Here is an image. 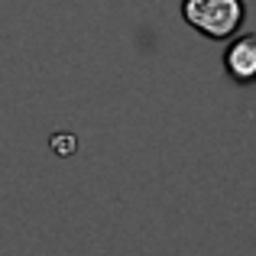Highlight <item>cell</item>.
I'll list each match as a JSON object with an SVG mask.
<instances>
[{
	"label": "cell",
	"mask_w": 256,
	"mask_h": 256,
	"mask_svg": "<svg viewBox=\"0 0 256 256\" xmlns=\"http://www.w3.org/2000/svg\"><path fill=\"white\" fill-rule=\"evenodd\" d=\"M182 20L204 39L227 42L246 20L244 0H182Z\"/></svg>",
	"instance_id": "obj_1"
},
{
	"label": "cell",
	"mask_w": 256,
	"mask_h": 256,
	"mask_svg": "<svg viewBox=\"0 0 256 256\" xmlns=\"http://www.w3.org/2000/svg\"><path fill=\"white\" fill-rule=\"evenodd\" d=\"M224 72L237 84H253L256 82V32L237 36L224 52Z\"/></svg>",
	"instance_id": "obj_2"
},
{
	"label": "cell",
	"mask_w": 256,
	"mask_h": 256,
	"mask_svg": "<svg viewBox=\"0 0 256 256\" xmlns=\"http://www.w3.org/2000/svg\"><path fill=\"white\" fill-rule=\"evenodd\" d=\"M49 150L56 152V156H75V150H78V136L75 133H52V140H49Z\"/></svg>",
	"instance_id": "obj_3"
}]
</instances>
